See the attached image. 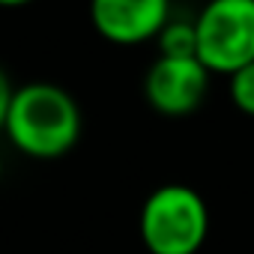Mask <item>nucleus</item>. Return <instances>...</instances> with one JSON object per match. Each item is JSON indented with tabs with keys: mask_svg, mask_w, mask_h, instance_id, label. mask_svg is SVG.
Wrapping results in <instances>:
<instances>
[{
	"mask_svg": "<svg viewBox=\"0 0 254 254\" xmlns=\"http://www.w3.org/2000/svg\"><path fill=\"white\" fill-rule=\"evenodd\" d=\"M3 132L30 159H60L81 138L78 102L57 84H24L12 96Z\"/></svg>",
	"mask_w": 254,
	"mask_h": 254,
	"instance_id": "nucleus-1",
	"label": "nucleus"
},
{
	"mask_svg": "<svg viewBox=\"0 0 254 254\" xmlns=\"http://www.w3.org/2000/svg\"><path fill=\"white\" fill-rule=\"evenodd\" d=\"M206 233L209 209L191 186H159L141 206V239L150 254H197Z\"/></svg>",
	"mask_w": 254,
	"mask_h": 254,
	"instance_id": "nucleus-2",
	"label": "nucleus"
},
{
	"mask_svg": "<svg viewBox=\"0 0 254 254\" xmlns=\"http://www.w3.org/2000/svg\"><path fill=\"white\" fill-rule=\"evenodd\" d=\"M197 60L209 75H233L254 63V0H209L194 18Z\"/></svg>",
	"mask_w": 254,
	"mask_h": 254,
	"instance_id": "nucleus-3",
	"label": "nucleus"
},
{
	"mask_svg": "<svg viewBox=\"0 0 254 254\" xmlns=\"http://www.w3.org/2000/svg\"><path fill=\"white\" fill-rule=\"evenodd\" d=\"M209 90V69L197 57H159L147 78L144 96L165 117H186L200 108Z\"/></svg>",
	"mask_w": 254,
	"mask_h": 254,
	"instance_id": "nucleus-4",
	"label": "nucleus"
},
{
	"mask_svg": "<svg viewBox=\"0 0 254 254\" xmlns=\"http://www.w3.org/2000/svg\"><path fill=\"white\" fill-rule=\"evenodd\" d=\"M90 21L114 45H141L171 21V0H90Z\"/></svg>",
	"mask_w": 254,
	"mask_h": 254,
	"instance_id": "nucleus-5",
	"label": "nucleus"
},
{
	"mask_svg": "<svg viewBox=\"0 0 254 254\" xmlns=\"http://www.w3.org/2000/svg\"><path fill=\"white\" fill-rule=\"evenodd\" d=\"M159 57H197L194 21H168L159 33Z\"/></svg>",
	"mask_w": 254,
	"mask_h": 254,
	"instance_id": "nucleus-6",
	"label": "nucleus"
},
{
	"mask_svg": "<svg viewBox=\"0 0 254 254\" xmlns=\"http://www.w3.org/2000/svg\"><path fill=\"white\" fill-rule=\"evenodd\" d=\"M230 102L236 111L254 117V63L230 75Z\"/></svg>",
	"mask_w": 254,
	"mask_h": 254,
	"instance_id": "nucleus-7",
	"label": "nucleus"
},
{
	"mask_svg": "<svg viewBox=\"0 0 254 254\" xmlns=\"http://www.w3.org/2000/svg\"><path fill=\"white\" fill-rule=\"evenodd\" d=\"M12 96H15V87L9 84V75L3 72V66H0V129L6 126V114H9Z\"/></svg>",
	"mask_w": 254,
	"mask_h": 254,
	"instance_id": "nucleus-8",
	"label": "nucleus"
},
{
	"mask_svg": "<svg viewBox=\"0 0 254 254\" xmlns=\"http://www.w3.org/2000/svg\"><path fill=\"white\" fill-rule=\"evenodd\" d=\"M30 0H0V6H24Z\"/></svg>",
	"mask_w": 254,
	"mask_h": 254,
	"instance_id": "nucleus-9",
	"label": "nucleus"
},
{
	"mask_svg": "<svg viewBox=\"0 0 254 254\" xmlns=\"http://www.w3.org/2000/svg\"><path fill=\"white\" fill-rule=\"evenodd\" d=\"M0 177H3V159H0Z\"/></svg>",
	"mask_w": 254,
	"mask_h": 254,
	"instance_id": "nucleus-10",
	"label": "nucleus"
}]
</instances>
